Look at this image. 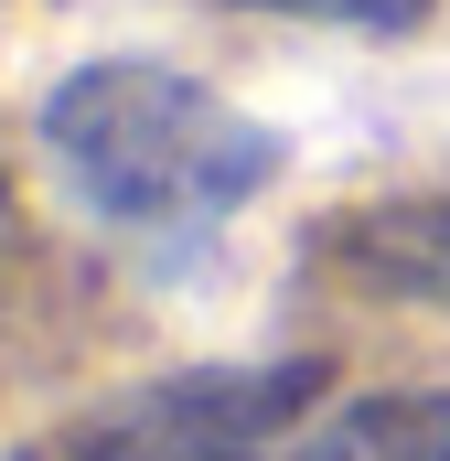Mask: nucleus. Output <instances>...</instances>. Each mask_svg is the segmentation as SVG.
Listing matches in <instances>:
<instances>
[{"instance_id":"obj_1","label":"nucleus","mask_w":450,"mask_h":461,"mask_svg":"<svg viewBox=\"0 0 450 461\" xmlns=\"http://www.w3.org/2000/svg\"><path fill=\"white\" fill-rule=\"evenodd\" d=\"M43 150H54L65 194L118 236H204L279 183V129L150 54H97V65L54 76Z\"/></svg>"},{"instance_id":"obj_2","label":"nucleus","mask_w":450,"mask_h":461,"mask_svg":"<svg viewBox=\"0 0 450 461\" xmlns=\"http://www.w3.org/2000/svg\"><path fill=\"white\" fill-rule=\"evenodd\" d=\"M322 397V354H268V365H183L161 386H129L108 408L22 440L11 461H268Z\"/></svg>"},{"instance_id":"obj_3","label":"nucleus","mask_w":450,"mask_h":461,"mask_svg":"<svg viewBox=\"0 0 450 461\" xmlns=\"http://www.w3.org/2000/svg\"><path fill=\"white\" fill-rule=\"evenodd\" d=\"M333 268L386 290V301H418L450 312V204H364L333 226Z\"/></svg>"},{"instance_id":"obj_4","label":"nucleus","mask_w":450,"mask_h":461,"mask_svg":"<svg viewBox=\"0 0 450 461\" xmlns=\"http://www.w3.org/2000/svg\"><path fill=\"white\" fill-rule=\"evenodd\" d=\"M290 461H450V386H375L311 419Z\"/></svg>"},{"instance_id":"obj_5","label":"nucleus","mask_w":450,"mask_h":461,"mask_svg":"<svg viewBox=\"0 0 450 461\" xmlns=\"http://www.w3.org/2000/svg\"><path fill=\"white\" fill-rule=\"evenodd\" d=\"M247 11H290V22H333V32H418L429 0H247Z\"/></svg>"}]
</instances>
